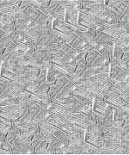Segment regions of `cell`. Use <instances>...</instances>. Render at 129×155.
I'll use <instances>...</instances> for the list:
<instances>
[{
  "label": "cell",
  "instance_id": "obj_1",
  "mask_svg": "<svg viewBox=\"0 0 129 155\" xmlns=\"http://www.w3.org/2000/svg\"><path fill=\"white\" fill-rule=\"evenodd\" d=\"M70 45L73 47L74 49H76L79 52H84L85 54H87L88 52L93 51L95 49L90 44H88L85 41L80 39L78 36H76V38L73 40V41Z\"/></svg>",
  "mask_w": 129,
  "mask_h": 155
},
{
  "label": "cell",
  "instance_id": "obj_2",
  "mask_svg": "<svg viewBox=\"0 0 129 155\" xmlns=\"http://www.w3.org/2000/svg\"><path fill=\"white\" fill-rule=\"evenodd\" d=\"M65 147L66 146L56 138L52 142L48 143L47 149L48 152V154H64Z\"/></svg>",
  "mask_w": 129,
  "mask_h": 155
},
{
  "label": "cell",
  "instance_id": "obj_3",
  "mask_svg": "<svg viewBox=\"0 0 129 155\" xmlns=\"http://www.w3.org/2000/svg\"><path fill=\"white\" fill-rule=\"evenodd\" d=\"M53 28L59 31V32H60L63 35H67V36L75 35V34L73 33V30L68 27L67 25L65 23V22L56 20L53 18Z\"/></svg>",
  "mask_w": 129,
  "mask_h": 155
},
{
  "label": "cell",
  "instance_id": "obj_4",
  "mask_svg": "<svg viewBox=\"0 0 129 155\" xmlns=\"http://www.w3.org/2000/svg\"><path fill=\"white\" fill-rule=\"evenodd\" d=\"M84 140L89 142L90 144L94 145L96 147H98L99 149L102 146V134H90L85 132L84 134Z\"/></svg>",
  "mask_w": 129,
  "mask_h": 155
},
{
  "label": "cell",
  "instance_id": "obj_5",
  "mask_svg": "<svg viewBox=\"0 0 129 155\" xmlns=\"http://www.w3.org/2000/svg\"><path fill=\"white\" fill-rule=\"evenodd\" d=\"M59 5H61L65 10H78L81 11L83 5L81 0H58Z\"/></svg>",
  "mask_w": 129,
  "mask_h": 155
},
{
  "label": "cell",
  "instance_id": "obj_6",
  "mask_svg": "<svg viewBox=\"0 0 129 155\" xmlns=\"http://www.w3.org/2000/svg\"><path fill=\"white\" fill-rule=\"evenodd\" d=\"M50 115V111H48L47 109H44L42 107L40 108V110L36 114L33 116V122H36L37 124H40L41 122H43L44 121L47 120V118L48 117V116Z\"/></svg>",
  "mask_w": 129,
  "mask_h": 155
},
{
  "label": "cell",
  "instance_id": "obj_7",
  "mask_svg": "<svg viewBox=\"0 0 129 155\" xmlns=\"http://www.w3.org/2000/svg\"><path fill=\"white\" fill-rule=\"evenodd\" d=\"M108 64H109V61L107 60L106 58H104L103 56L98 54V55L95 57V59L91 62L90 66L87 68H90V69H97L100 67L106 66Z\"/></svg>",
  "mask_w": 129,
  "mask_h": 155
},
{
  "label": "cell",
  "instance_id": "obj_8",
  "mask_svg": "<svg viewBox=\"0 0 129 155\" xmlns=\"http://www.w3.org/2000/svg\"><path fill=\"white\" fill-rule=\"evenodd\" d=\"M47 145L48 142L47 141L44 137H41V140L39 141V143L36 145L34 147V154H48L47 152Z\"/></svg>",
  "mask_w": 129,
  "mask_h": 155
},
{
  "label": "cell",
  "instance_id": "obj_9",
  "mask_svg": "<svg viewBox=\"0 0 129 155\" xmlns=\"http://www.w3.org/2000/svg\"><path fill=\"white\" fill-rule=\"evenodd\" d=\"M53 134H54V136H55L59 140H60L65 146H67L68 143H69V140H70V139H71V136H70L69 134L66 133V132H65V131H63L62 129H60V128H59L56 132L53 133Z\"/></svg>",
  "mask_w": 129,
  "mask_h": 155
},
{
  "label": "cell",
  "instance_id": "obj_10",
  "mask_svg": "<svg viewBox=\"0 0 129 155\" xmlns=\"http://www.w3.org/2000/svg\"><path fill=\"white\" fill-rule=\"evenodd\" d=\"M77 87H79L80 89H83L86 91H90L93 92L94 94H97L99 92L98 87L99 85L96 84H75Z\"/></svg>",
  "mask_w": 129,
  "mask_h": 155
},
{
  "label": "cell",
  "instance_id": "obj_11",
  "mask_svg": "<svg viewBox=\"0 0 129 155\" xmlns=\"http://www.w3.org/2000/svg\"><path fill=\"white\" fill-rule=\"evenodd\" d=\"M52 102L55 103L57 104L64 106V107L73 108L75 102H76V99L72 97H69V98H63V99H52Z\"/></svg>",
  "mask_w": 129,
  "mask_h": 155
},
{
  "label": "cell",
  "instance_id": "obj_12",
  "mask_svg": "<svg viewBox=\"0 0 129 155\" xmlns=\"http://www.w3.org/2000/svg\"><path fill=\"white\" fill-rule=\"evenodd\" d=\"M75 85H76V84H75ZM74 94L81 96V97H83L84 98L89 100H93L95 96V94H94L93 92L86 91H84L83 89H80L79 88V87H77V86H76V89H75V91H74Z\"/></svg>",
  "mask_w": 129,
  "mask_h": 155
},
{
  "label": "cell",
  "instance_id": "obj_13",
  "mask_svg": "<svg viewBox=\"0 0 129 155\" xmlns=\"http://www.w3.org/2000/svg\"><path fill=\"white\" fill-rule=\"evenodd\" d=\"M109 65H110V68H109V78H114L118 75V73L120 72V71L121 70L120 67H118L117 64L115 63V61H114V59L112 58V60L109 61Z\"/></svg>",
  "mask_w": 129,
  "mask_h": 155
},
{
  "label": "cell",
  "instance_id": "obj_14",
  "mask_svg": "<svg viewBox=\"0 0 129 155\" xmlns=\"http://www.w3.org/2000/svg\"><path fill=\"white\" fill-rule=\"evenodd\" d=\"M17 127H15L13 125H12V127L9 130V132L6 134L5 136V139L6 141H8L10 144H12V142L14 141V140L16 139L17 134Z\"/></svg>",
  "mask_w": 129,
  "mask_h": 155
},
{
  "label": "cell",
  "instance_id": "obj_15",
  "mask_svg": "<svg viewBox=\"0 0 129 155\" xmlns=\"http://www.w3.org/2000/svg\"><path fill=\"white\" fill-rule=\"evenodd\" d=\"M129 70H123L121 69L118 75L114 79L118 82H127L129 81Z\"/></svg>",
  "mask_w": 129,
  "mask_h": 155
},
{
  "label": "cell",
  "instance_id": "obj_16",
  "mask_svg": "<svg viewBox=\"0 0 129 155\" xmlns=\"http://www.w3.org/2000/svg\"><path fill=\"white\" fill-rule=\"evenodd\" d=\"M50 88V84L47 82V80L40 83L38 86L37 90L34 91L33 94H47L48 93V91Z\"/></svg>",
  "mask_w": 129,
  "mask_h": 155
},
{
  "label": "cell",
  "instance_id": "obj_17",
  "mask_svg": "<svg viewBox=\"0 0 129 155\" xmlns=\"http://www.w3.org/2000/svg\"><path fill=\"white\" fill-rule=\"evenodd\" d=\"M40 107H41V106H40V104L35 103V102H33V101H31L30 99H28V110L29 111V113H30V115L32 116V117L36 114V112L39 110Z\"/></svg>",
  "mask_w": 129,
  "mask_h": 155
},
{
  "label": "cell",
  "instance_id": "obj_18",
  "mask_svg": "<svg viewBox=\"0 0 129 155\" xmlns=\"http://www.w3.org/2000/svg\"><path fill=\"white\" fill-rule=\"evenodd\" d=\"M0 76L5 78L9 80L15 81V82H18L20 80V78H21L20 76H17L16 74H14V73H12L11 72H8V71H0Z\"/></svg>",
  "mask_w": 129,
  "mask_h": 155
},
{
  "label": "cell",
  "instance_id": "obj_19",
  "mask_svg": "<svg viewBox=\"0 0 129 155\" xmlns=\"http://www.w3.org/2000/svg\"><path fill=\"white\" fill-rule=\"evenodd\" d=\"M49 19H47V17L40 12V16L38 18L34 21L35 27H41V28H47V23L48 22Z\"/></svg>",
  "mask_w": 129,
  "mask_h": 155
},
{
  "label": "cell",
  "instance_id": "obj_20",
  "mask_svg": "<svg viewBox=\"0 0 129 155\" xmlns=\"http://www.w3.org/2000/svg\"><path fill=\"white\" fill-rule=\"evenodd\" d=\"M32 119H33V117L30 115L29 111H28V109H27L26 111L23 113V116H21L17 121L19 122H21V123H26V124H29V125H30V123L32 122Z\"/></svg>",
  "mask_w": 129,
  "mask_h": 155
},
{
  "label": "cell",
  "instance_id": "obj_21",
  "mask_svg": "<svg viewBox=\"0 0 129 155\" xmlns=\"http://www.w3.org/2000/svg\"><path fill=\"white\" fill-rule=\"evenodd\" d=\"M98 55V53L95 49H94L93 51H90V52H88L85 55V61H86V66L87 67H89L91 64V62L94 61L95 59V57Z\"/></svg>",
  "mask_w": 129,
  "mask_h": 155
},
{
  "label": "cell",
  "instance_id": "obj_22",
  "mask_svg": "<svg viewBox=\"0 0 129 155\" xmlns=\"http://www.w3.org/2000/svg\"><path fill=\"white\" fill-rule=\"evenodd\" d=\"M86 69H87V67H86L85 65H78V66H77L75 71H74V76L76 78V80H77L78 78H82V76L84 75V72L86 71ZM75 82H76V81H75Z\"/></svg>",
  "mask_w": 129,
  "mask_h": 155
},
{
  "label": "cell",
  "instance_id": "obj_23",
  "mask_svg": "<svg viewBox=\"0 0 129 155\" xmlns=\"http://www.w3.org/2000/svg\"><path fill=\"white\" fill-rule=\"evenodd\" d=\"M14 25H15V28L16 30L18 31H23L26 28H28V22H26L25 20L21 19V20H18L14 22Z\"/></svg>",
  "mask_w": 129,
  "mask_h": 155
},
{
  "label": "cell",
  "instance_id": "obj_24",
  "mask_svg": "<svg viewBox=\"0 0 129 155\" xmlns=\"http://www.w3.org/2000/svg\"><path fill=\"white\" fill-rule=\"evenodd\" d=\"M47 70L46 68H43V69H41V70L40 71V73L38 74V76L35 77L34 81L39 84L42 83V82L46 81V79H47Z\"/></svg>",
  "mask_w": 129,
  "mask_h": 155
},
{
  "label": "cell",
  "instance_id": "obj_25",
  "mask_svg": "<svg viewBox=\"0 0 129 155\" xmlns=\"http://www.w3.org/2000/svg\"><path fill=\"white\" fill-rule=\"evenodd\" d=\"M0 149L6 151L9 154H12L11 144H10L8 141H6L5 139H3L0 140Z\"/></svg>",
  "mask_w": 129,
  "mask_h": 155
},
{
  "label": "cell",
  "instance_id": "obj_26",
  "mask_svg": "<svg viewBox=\"0 0 129 155\" xmlns=\"http://www.w3.org/2000/svg\"><path fill=\"white\" fill-rule=\"evenodd\" d=\"M65 22L68 23L73 26L79 25V16H73V17H65Z\"/></svg>",
  "mask_w": 129,
  "mask_h": 155
},
{
  "label": "cell",
  "instance_id": "obj_27",
  "mask_svg": "<svg viewBox=\"0 0 129 155\" xmlns=\"http://www.w3.org/2000/svg\"><path fill=\"white\" fill-rule=\"evenodd\" d=\"M126 48H119L116 46H114V50H113V57L116 58V59H121V56L123 54L124 51L126 50Z\"/></svg>",
  "mask_w": 129,
  "mask_h": 155
},
{
  "label": "cell",
  "instance_id": "obj_28",
  "mask_svg": "<svg viewBox=\"0 0 129 155\" xmlns=\"http://www.w3.org/2000/svg\"><path fill=\"white\" fill-rule=\"evenodd\" d=\"M39 83H37V82H35V81H32V82H30L29 84H28L26 86H25V90L26 91H28L29 92H31V93H34V91L37 90L38 88V86H39Z\"/></svg>",
  "mask_w": 129,
  "mask_h": 155
},
{
  "label": "cell",
  "instance_id": "obj_29",
  "mask_svg": "<svg viewBox=\"0 0 129 155\" xmlns=\"http://www.w3.org/2000/svg\"><path fill=\"white\" fill-rule=\"evenodd\" d=\"M112 122H113V113H109V114H108V115L105 116V118H104L103 122H102V127H109V126H111Z\"/></svg>",
  "mask_w": 129,
  "mask_h": 155
},
{
  "label": "cell",
  "instance_id": "obj_30",
  "mask_svg": "<svg viewBox=\"0 0 129 155\" xmlns=\"http://www.w3.org/2000/svg\"><path fill=\"white\" fill-rule=\"evenodd\" d=\"M113 59H114V61H115V63L117 64V66L121 69H123V70H129L128 68V62H125L122 60H121V59H116V58H114L113 57Z\"/></svg>",
  "mask_w": 129,
  "mask_h": 155
},
{
  "label": "cell",
  "instance_id": "obj_31",
  "mask_svg": "<svg viewBox=\"0 0 129 155\" xmlns=\"http://www.w3.org/2000/svg\"><path fill=\"white\" fill-rule=\"evenodd\" d=\"M53 15H56V16H59V17H65V15H66V10H65L61 5H59V6H58L56 9L54 10V11L53 12Z\"/></svg>",
  "mask_w": 129,
  "mask_h": 155
},
{
  "label": "cell",
  "instance_id": "obj_32",
  "mask_svg": "<svg viewBox=\"0 0 129 155\" xmlns=\"http://www.w3.org/2000/svg\"><path fill=\"white\" fill-rule=\"evenodd\" d=\"M58 6H59V1L58 0H50V4H49L47 10L53 14V12L54 11V10L56 9Z\"/></svg>",
  "mask_w": 129,
  "mask_h": 155
},
{
  "label": "cell",
  "instance_id": "obj_33",
  "mask_svg": "<svg viewBox=\"0 0 129 155\" xmlns=\"http://www.w3.org/2000/svg\"><path fill=\"white\" fill-rule=\"evenodd\" d=\"M111 83H110V81L108 80L107 83H105L103 85H101V86H99L98 87V90H99V92L100 91H108V90H109V88L111 87Z\"/></svg>",
  "mask_w": 129,
  "mask_h": 155
},
{
  "label": "cell",
  "instance_id": "obj_34",
  "mask_svg": "<svg viewBox=\"0 0 129 155\" xmlns=\"http://www.w3.org/2000/svg\"><path fill=\"white\" fill-rule=\"evenodd\" d=\"M79 11L78 10H66L65 17H73V16H79Z\"/></svg>",
  "mask_w": 129,
  "mask_h": 155
},
{
  "label": "cell",
  "instance_id": "obj_35",
  "mask_svg": "<svg viewBox=\"0 0 129 155\" xmlns=\"http://www.w3.org/2000/svg\"><path fill=\"white\" fill-rule=\"evenodd\" d=\"M121 60H122L125 62H128L129 61V51H128V48H126V50L124 51L123 54L121 56Z\"/></svg>",
  "mask_w": 129,
  "mask_h": 155
},
{
  "label": "cell",
  "instance_id": "obj_36",
  "mask_svg": "<svg viewBox=\"0 0 129 155\" xmlns=\"http://www.w3.org/2000/svg\"><path fill=\"white\" fill-rule=\"evenodd\" d=\"M50 4V0H42V3H41V8L43 9H48V6Z\"/></svg>",
  "mask_w": 129,
  "mask_h": 155
},
{
  "label": "cell",
  "instance_id": "obj_37",
  "mask_svg": "<svg viewBox=\"0 0 129 155\" xmlns=\"http://www.w3.org/2000/svg\"><path fill=\"white\" fill-rule=\"evenodd\" d=\"M96 78H102V79H107L109 78V73H101V74H98L95 76Z\"/></svg>",
  "mask_w": 129,
  "mask_h": 155
},
{
  "label": "cell",
  "instance_id": "obj_38",
  "mask_svg": "<svg viewBox=\"0 0 129 155\" xmlns=\"http://www.w3.org/2000/svg\"><path fill=\"white\" fill-rule=\"evenodd\" d=\"M47 28L48 30L53 29V18H51V19L48 20V22L47 23Z\"/></svg>",
  "mask_w": 129,
  "mask_h": 155
},
{
  "label": "cell",
  "instance_id": "obj_39",
  "mask_svg": "<svg viewBox=\"0 0 129 155\" xmlns=\"http://www.w3.org/2000/svg\"><path fill=\"white\" fill-rule=\"evenodd\" d=\"M121 97H122L123 99H125V100H128V98H129V93H128V91H126V92H124L123 94L121 95Z\"/></svg>",
  "mask_w": 129,
  "mask_h": 155
},
{
  "label": "cell",
  "instance_id": "obj_40",
  "mask_svg": "<svg viewBox=\"0 0 129 155\" xmlns=\"http://www.w3.org/2000/svg\"><path fill=\"white\" fill-rule=\"evenodd\" d=\"M4 51L5 50H3V49H1L0 48V60L2 61V57H3V54H4Z\"/></svg>",
  "mask_w": 129,
  "mask_h": 155
}]
</instances>
